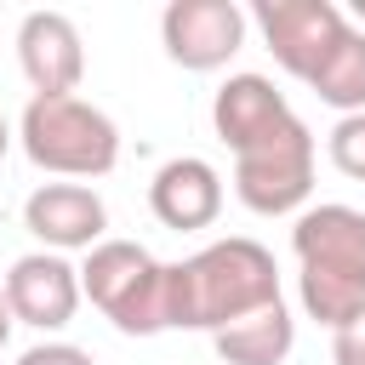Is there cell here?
<instances>
[{
	"label": "cell",
	"instance_id": "obj_11",
	"mask_svg": "<svg viewBox=\"0 0 365 365\" xmlns=\"http://www.w3.org/2000/svg\"><path fill=\"white\" fill-rule=\"evenodd\" d=\"M291 251H297V268L365 279V211L359 205H308L291 222Z\"/></svg>",
	"mask_w": 365,
	"mask_h": 365
},
{
	"label": "cell",
	"instance_id": "obj_14",
	"mask_svg": "<svg viewBox=\"0 0 365 365\" xmlns=\"http://www.w3.org/2000/svg\"><path fill=\"white\" fill-rule=\"evenodd\" d=\"M308 91L319 103H331L336 114H365V29H348L331 46V57L314 68Z\"/></svg>",
	"mask_w": 365,
	"mask_h": 365
},
{
	"label": "cell",
	"instance_id": "obj_8",
	"mask_svg": "<svg viewBox=\"0 0 365 365\" xmlns=\"http://www.w3.org/2000/svg\"><path fill=\"white\" fill-rule=\"evenodd\" d=\"M23 228L40 240V251H91L108 240V205L86 182H40L23 200Z\"/></svg>",
	"mask_w": 365,
	"mask_h": 365
},
{
	"label": "cell",
	"instance_id": "obj_16",
	"mask_svg": "<svg viewBox=\"0 0 365 365\" xmlns=\"http://www.w3.org/2000/svg\"><path fill=\"white\" fill-rule=\"evenodd\" d=\"M325 148H331V165H336L342 177L365 182V114H342V120L331 125Z\"/></svg>",
	"mask_w": 365,
	"mask_h": 365
},
{
	"label": "cell",
	"instance_id": "obj_18",
	"mask_svg": "<svg viewBox=\"0 0 365 365\" xmlns=\"http://www.w3.org/2000/svg\"><path fill=\"white\" fill-rule=\"evenodd\" d=\"M331 359L336 365H365V319H354L348 331L331 336Z\"/></svg>",
	"mask_w": 365,
	"mask_h": 365
},
{
	"label": "cell",
	"instance_id": "obj_6",
	"mask_svg": "<svg viewBox=\"0 0 365 365\" xmlns=\"http://www.w3.org/2000/svg\"><path fill=\"white\" fill-rule=\"evenodd\" d=\"M165 57L182 68H222L245 46V6L240 0H171L160 11Z\"/></svg>",
	"mask_w": 365,
	"mask_h": 365
},
{
	"label": "cell",
	"instance_id": "obj_3",
	"mask_svg": "<svg viewBox=\"0 0 365 365\" xmlns=\"http://www.w3.org/2000/svg\"><path fill=\"white\" fill-rule=\"evenodd\" d=\"M80 291L114 319L125 336L171 331L165 319V262H154L137 240H103L80 262Z\"/></svg>",
	"mask_w": 365,
	"mask_h": 365
},
{
	"label": "cell",
	"instance_id": "obj_9",
	"mask_svg": "<svg viewBox=\"0 0 365 365\" xmlns=\"http://www.w3.org/2000/svg\"><path fill=\"white\" fill-rule=\"evenodd\" d=\"M17 63L34 97H68L86 74V46L68 11H29L17 23Z\"/></svg>",
	"mask_w": 365,
	"mask_h": 365
},
{
	"label": "cell",
	"instance_id": "obj_20",
	"mask_svg": "<svg viewBox=\"0 0 365 365\" xmlns=\"http://www.w3.org/2000/svg\"><path fill=\"white\" fill-rule=\"evenodd\" d=\"M6 148H11V125H6V114H0V160H6Z\"/></svg>",
	"mask_w": 365,
	"mask_h": 365
},
{
	"label": "cell",
	"instance_id": "obj_12",
	"mask_svg": "<svg viewBox=\"0 0 365 365\" xmlns=\"http://www.w3.org/2000/svg\"><path fill=\"white\" fill-rule=\"evenodd\" d=\"M148 211H154L165 228H177V234L211 228L217 211H222V177H217V165L200 160V154L165 160V165L154 171V182H148Z\"/></svg>",
	"mask_w": 365,
	"mask_h": 365
},
{
	"label": "cell",
	"instance_id": "obj_5",
	"mask_svg": "<svg viewBox=\"0 0 365 365\" xmlns=\"http://www.w3.org/2000/svg\"><path fill=\"white\" fill-rule=\"evenodd\" d=\"M257 29L274 51V63L297 80H314V68L331 57V46L354 29L336 0H262Z\"/></svg>",
	"mask_w": 365,
	"mask_h": 365
},
{
	"label": "cell",
	"instance_id": "obj_10",
	"mask_svg": "<svg viewBox=\"0 0 365 365\" xmlns=\"http://www.w3.org/2000/svg\"><path fill=\"white\" fill-rule=\"evenodd\" d=\"M291 120H297V114H291L285 91H279L268 74H228V80L217 86V97H211V125H217V137H222L234 154H251L257 143L279 137Z\"/></svg>",
	"mask_w": 365,
	"mask_h": 365
},
{
	"label": "cell",
	"instance_id": "obj_2",
	"mask_svg": "<svg viewBox=\"0 0 365 365\" xmlns=\"http://www.w3.org/2000/svg\"><path fill=\"white\" fill-rule=\"evenodd\" d=\"M23 154L51 177H108L120 165V125L86 97H29L17 120Z\"/></svg>",
	"mask_w": 365,
	"mask_h": 365
},
{
	"label": "cell",
	"instance_id": "obj_1",
	"mask_svg": "<svg viewBox=\"0 0 365 365\" xmlns=\"http://www.w3.org/2000/svg\"><path fill=\"white\" fill-rule=\"evenodd\" d=\"M279 302V268L274 251L228 234L194 251L188 262H165V319L171 331H222L257 308Z\"/></svg>",
	"mask_w": 365,
	"mask_h": 365
},
{
	"label": "cell",
	"instance_id": "obj_4",
	"mask_svg": "<svg viewBox=\"0 0 365 365\" xmlns=\"http://www.w3.org/2000/svg\"><path fill=\"white\" fill-rule=\"evenodd\" d=\"M234 194L257 217H291L314 194V131L291 120L279 137L257 143L251 154H234Z\"/></svg>",
	"mask_w": 365,
	"mask_h": 365
},
{
	"label": "cell",
	"instance_id": "obj_13",
	"mask_svg": "<svg viewBox=\"0 0 365 365\" xmlns=\"http://www.w3.org/2000/svg\"><path fill=\"white\" fill-rule=\"evenodd\" d=\"M211 348H217L222 365H285V354L297 348V319H291V308L279 297V302H268V308L222 325L211 336Z\"/></svg>",
	"mask_w": 365,
	"mask_h": 365
},
{
	"label": "cell",
	"instance_id": "obj_15",
	"mask_svg": "<svg viewBox=\"0 0 365 365\" xmlns=\"http://www.w3.org/2000/svg\"><path fill=\"white\" fill-rule=\"evenodd\" d=\"M297 297H302V314L319 319L331 336L348 331L354 319H365V279L325 274V268H297Z\"/></svg>",
	"mask_w": 365,
	"mask_h": 365
},
{
	"label": "cell",
	"instance_id": "obj_19",
	"mask_svg": "<svg viewBox=\"0 0 365 365\" xmlns=\"http://www.w3.org/2000/svg\"><path fill=\"white\" fill-rule=\"evenodd\" d=\"M11 325H17V319H11V302H6V291H0V348H6V336H11Z\"/></svg>",
	"mask_w": 365,
	"mask_h": 365
},
{
	"label": "cell",
	"instance_id": "obj_21",
	"mask_svg": "<svg viewBox=\"0 0 365 365\" xmlns=\"http://www.w3.org/2000/svg\"><path fill=\"white\" fill-rule=\"evenodd\" d=\"M354 11H359V29H365V0H359V6H354Z\"/></svg>",
	"mask_w": 365,
	"mask_h": 365
},
{
	"label": "cell",
	"instance_id": "obj_7",
	"mask_svg": "<svg viewBox=\"0 0 365 365\" xmlns=\"http://www.w3.org/2000/svg\"><path fill=\"white\" fill-rule=\"evenodd\" d=\"M6 302H11V319L17 325H34V331H63L74 314H80V268L57 251H29L6 268L0 279Z\"/></svg>",
	"mask_w": 365,
	"mask_h": 365
},
{
	"label": "cell",
	"instance_id": "obj_17",
	"mask_svg": "<svg viewBox=\"0 0 365 365\" xmlns=\"http://www.w3.org/2000/svg\"><path fill=\"white\" fill-rule=\"evenodd\" d=\"M17 365H97V359L74 342H34L29 354H17Z\"/></svg>",
	"mask_w": 365,
	"mask_h": 365
}]
</instances>
